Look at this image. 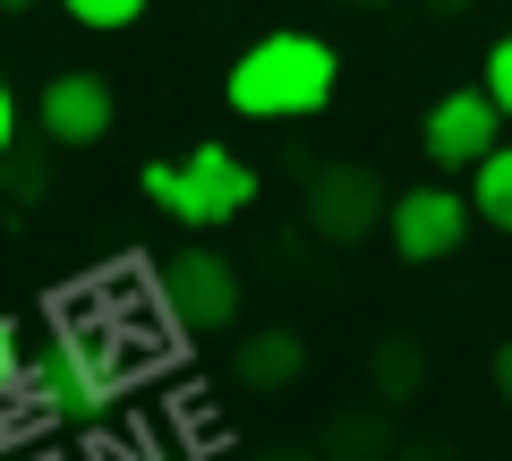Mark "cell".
Wrapping results in <instances>:
<instances>
[{
  "mask_svg": "<svg viewBox=\"0 0 512 461\" xmlns=\"http://www.w3.org/2000/svg\"><path fill=\"white\" fill-rule=\"evenodd\" d=\"M333 86H342L333 43H316V35H299V26H282V35L248 43V52L231 60L222 103H231L239 120H316V111L333 103Z\"/></svg>",
  "mask_w": 512,
  "mask_h": 461,
  "instance_id": "1",
  "label": "cell"
},
{
  "mask_svg": "<svg viewBox=\"0 0 512 461\" xmlns=\"http://www.w3.org/2000/svg\"><path fill=\"white\" fill-rule=\"evenodd\" d=\"M18 385L35 393V410H43L52 427H94L111 402H120L128 368H120V342H111V333L77 325V333H60L43 359H26Z\"/></svg>",
  "mask_w": 512,
  "mask_h": 461,
  "instance_id": "2",
  "label": "cell"
},
{
  "mask_svg": "<svg viewBox=\"0 0 512 461\" xmlns=\"http://www.w3.org/2000/svg\"><path fill=\"white\" fill-rule=\"evenodd\" d=\"M146 197L188 231H222L256 205V171L231 146H188L180 163H146Z\"/></svg>",
  "mask_w": 512,
  "mask_h": 461,
  "instance_id": "3",
  "label": "cell"
},
{
  "mask_svg": "<svg viewBox=\"0 0 512 461\" xmlns=\"http://www.w3.org/2000/svg\"><path fill=\"white\" fill-rule=\"evenodd\" d=\"M384 180L367 163H325V171H308V231L325 248H359L367 231L384 222Z\"/></svg>",
  "mask_w": 512,
  "mask_h": 461,
  "instance_id": "4",
  "label": "cell"
},
{
  "mask_svg": "<svg viewBox=\"0 0 512 461\" xmlns=\"http://www.w3.org/2000/svg\"><path fill=\"white\" fill-rule=\"evenodd\" d=\"M163 299L188 333H222L239 325V265L214 248H180V257H163Z\"/></svg>",
  "mask_w": 512,
  "mask_h": 461,
  "instance_id": "5",
  "label": "cell"
},
{
  "mask_svg": "<svg viewBox=\"0 0 512 461\" xmlns=\"http://www.w3.org/2000/svg\"><path fill=\"white\" fill-rule=\"evenodd\" d=\"M470 205H461V188H402V197L384 205V231H393V257L410 265H436L453 257L461 240H470Z\"/></svg>",
  "mask_w": 512,
  "mask_h": 461,
  "instance_id": "6",
  "label": "cell"
},
{
  "mask_svg": "<svg viewBox=\"0 0 512 461\" xmlns=\"http://www.w3.org/2000/svg\"><path fill=\"white\" fill-rule=\"evenodd\" d=\"M111 77H94V69H69V77H52L43 86V103H35V120H43V146H103L111 137Z\"/></svg>",
  "mask_w": 512,
  "mask_h": 461,
  "instance_id": "7",
  "label": "cell"
},
{
  "mask_svg": "<svg viewBox=\"0 0 512 461\" xmlns=\"http://www.w3.org/2000/svg\"><path fill=\"white\" fill-rule=\"evenodd\" d=\"M495 120H504V111H495L478 86H461V94H444V103L427 111V129H419V154H427L436 171H470L478 154L495 146Z\"/></svg>",
  "mask_w": 512,
  "mask_h": 461,
  "instance_id": "8",
  "label": "cell"
},
{
  "mask_svg": "<svg viewBox=\"0 0 512 461\" xmlns=\"http://www.w3.org/2000/svg\"><path fill=\"white\" fill-rule=\"evenodd\" d=\"M299 359H308V351H299V333H291V325H265V333H248V342H239L231 376H239L248 393H282V385L299 376Z\"/></svg>",
  "mask_w": 512,
  "mask_h": 461,
  "instance_id": "9",
  "label": "cell"
},
{
  "mask_svg": "<svg viewBox=\"0 0 512 461\" xmlns=\"http://www.w3.org/2000/svg\"><path fill=\"white\" fill-rule=\"evenodd\" d=\"M367 385H376L384 402H410V393L427 385V351L410 342V333H384V342H376V359H367Z\"/></svg>",
  "mask_w": 512,
  "mask_h": 461,
  "instance_id": "10",
  "label": "cell"
},
{
  "mask_svg": "<svg viewBox=\"0 0 512 461\" xmlns=\"http://www.w3.org/2000/svg\"><path fill=\"white\" fill-rule=\"evenodd\" d=\"M470 214L487 231H512V146H487L470 163Z\"/></svg>",
  "mask_w": 512,
  "mask_h": 461,
  "instance_id": "11",
  "label": "cell"
},
{
  "mask_svg": "<svg viewBox=\"0 0 512 461\" xmlns=\"http://www.w3.org/2000/svg\"><path fill=\"white\" fill-rule=\"evenodd\" d=\"M384 453H393V427L376 410H350V419L325 427V461H384Z\"/></svg>",
  "mask_w": 512,
  "mask_h": 461,
  "instance_id": "12",
  "label": "cell"
},
{
  "mask_svg": "<svg viewBox=\"0 0 512 461\" xmlns=\"http://www.w3.org/2000/svg\"><path fill=\"white\" fill-rule=\"evenodd\" d=\"M77 26H94V35H120V26H137L146 18V0H60Z\"/></svg>",
  "mask_w": 512,
  "mask_h": 461,
  "instance_id": "13",
  "label": "cell"
},
{
  "mask_svg": "<svg viewBox=\"0 0 512 461\" xmlns=\"http://www.w3.org/2000/svg\"><path fill=\"white\" fill-rule=\"evenodd\" d=\"M0 197H9V205H35L43 197V163H35V154H18V146L0 154Z\"/></svg>",
  "mask_w": 512,
  "mask_h": 461,
  "instance_id": "14",
  "label": "cell"
},
{
  "mask_svg": "<svg viewBox=\"0 0 512 461\" xmlns=\"http://www.w3.org/2000/svg\"><path fill=\"white\" fill-rule=\"evenodd\" d=\"M478 94H487L495 111H512V26L495 35V52H487V77H478Z\"/></svg>",
  "mask_w": 512,
  "mask_h": 461,
  "instance_id": "15",
  "label": "cell"
},
{
  "mask_svg": "<svg viewBox=\"0 0 512 461\" xmlns=\"http://www.w3.org/2000/svg\"><path fill=\"white\" fill-rule=\"evenodd\" d=\"M18 376H26V351H18V325L0 316V393H18Z\"/></svg>",
  "mask_w": 512,
  "mask_h": 461,
  "instance_id": "16",
  "label": "cell"
},
{
  "mask_svg": "<svg viewBox=\"0 0 512 461\" xmlns=\"http://www.w3.org/2000/svg\"><path fill=\"white\" fill-rule=\"evenodd\" d=\"M18 146V94H9V77H0V154Z\"/></svg>",
  "mask_w": 512,
  "mask_h": 461,
  "instance_id": "17",
  "label": "cell"
},
{
  "mask_svg": "<svg viewBox=\"0 0 512 461\" xmlns=\"http://www.w3.org/2000/svg\"><path fill=\"white\" fill-rule=\"evenodd\" d=\"M419 9H427V18H470L478 0H419Z\"/></svg>",
  "mask_w": 512,
  "mask_h": 461,
  "instance_id": "18",
  "label": "cell"
},
{
  "mask_svg": "<svg viewBox=\"0 0 512 461\" xmlns=\"http://www.w3.org/2000/svg\"><path fill=\"white\" fill-rule=\"evenodd\" d=\"M495 393H504V402H512V342H504V351H495Z\"/></svg>",
  "mask_w": 512,
  "mask_h": 461,
  "instance_id": "19",
  "label": "cell"
},
{
  "mask_svg": "<svg viewBox=\"0 0 512 461\" xmlns=\"http://www.w3.org/2000/svg\"><path fill=\"white\" fill-rule=\"evenodd\" d=\"M256 461H325V453H299V444H274V453H256Z\"/></svg>",
  "mask_w": 512,
  "mask_h": 461,
  "instance_id": "20",
  "label": "cell"
},
{
  "mask_svg": "<svg viewBox=\"0 0 512 461\" xmlns=\"http://www.w3.org/2000/svg\"><path fill=\"white\" fill-rule=\"evenodd\" d=\"M342 9L350 18H376V9H393V0H342Z\"/></svg>",
  "mask_w": 512,
  "mask_h": 461,
  "instance_id": "21",
  "label": "cell"
},
{
  "mask_svg": "<svg viewBox=\"0 0 512 461\" xmlns=\"http://www.w3.org/2000/svg\"><path fill=\"white\" fill-rule=\"evenodd\" d=\"M0 9H9V18H18V9H35V0H0Z\"/></svg>",
  "mask_w": 512,
  "mask_h": 461,
  "instance_id": "22",
  "label": "cell"
}]
</instances>
